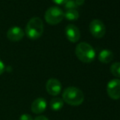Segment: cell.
<instances>
[{"instance_id":"6da1fadb","label":"cell","mask_w":120,"mask_h":120,"mask_svg":"<svg viewBox=\"0 0 120 120\" xmlns=\"http://www.w3.org/2000/svg\"><path fill=\"white\" fill-rule=\"evenodd\" d=\"M63 101L72 106L80 105L84 101L83 92L75 87H69L65 88L62 94Z\"/></svg>"},{"instance_id":"7a4b0ae2","label":"cell","mask_w":120,"mask_h":120,"mask_svg":"<svg viewBox=\"0 0 120 120\" xmlns=\"http://www.w3.org/2000/svg\"><path fill=\"white\" fill-rule=\"evenodd\" d=\"M75 55L79 60L84 63H90L93 61L96 57L94 48L89 43L82 42L76 46Z\"/></svg>"},{"instance_id":"3957f363","label":"cell","mask_w":120,"mask_h":120,"mask_svg":"<svg viewBox=\"0 0 120 120\" xmlns=\"http://www.w3.org/2000/svg\"><path fill=\"white\" fill-rule=\"evenodd\" d=\"M25 33L30 39H37L40 38L43 33V23L39 17H32L27 23Z\"/></svg>"},{"instance_id":"277c9868","label":"cell","mask_w":120,"mask_h":120,"mask_svg":"<svg viewBox=\"0 0 120 120\" xmlns=\"http://www.w3.org/2000/svg\"><path fill=\"white\" fill-rule=\"evenodd\" d=\"M45 20L50 25H57L63 20L64 11L58 7H52L45 12Z\"/></svg>"},{"instance_id":"5b68a950","label":"cell","mask_w":120,"mask_h":120,"mask_svg":"<svg viewBox=\"0 0 120 120\" xmlns=\"http://www.w3.org/2000/svg\"><path fill=\"white\" fill-rule=\"evenodd\" d=\"M89 30H90L92 36H94L96 38H103L106 32L105 24L101 20L98 19H95L91 21L90 25H89Z\"/></svg>"},{"instance_id":"8992f818","label":"cell","mask_w":120,"mask_h":120,"mask_svg":"<svg viewBox=\"0 0 120 120\" xmlns=\"http://www.w3.org/2000/svg\"><path fill=\"white\" fill-rule=\"evenodd\" d=\"M107 94L112 100H119L120 98V79H114L107 83Z\"/></svg>"},{"instance_id":"52a82bcc","label":"cell","mask_w":120,"mask_h":120,"mask_svg":"<svg viewBox=\"0 0 120 120\" xmlns=\"http://www.w3.org/2000/svg\"><path fill=\"white\" fill-rule=\"evenodd\" d=\"M46 90L50 95L57 96L61 92V83L56 79H50L46 83Z\"/></svg>"},{"instance_id":"ba28073f","label":"cell","mask_w":120,"mask_h":120,"mask_svg":"<svg viewBox=\"0 0 120 120\" xmlns=\"http://www.w3.org/2000/svg\"><path fill=\"white\" fill-rule=\"evenodd\" d=\"M65 35L69 41L76 43L80 38V31L76 25L70 24L65 27Z\"/></svg>"},{"instance_id":"9c48e42d","label":"cell","mask_w":120,"mask_h":120,"mask_svg":"<svg viewBox=\"0 0 120 120\" xmlns=\"http://www.w3.org/2000/svg\"><path fill=\"white\" fill-rule=\"evenodd\" d=\"M24 30L18 26H13L11 28H10L8 30V33H7L8 38L13 42H17L21 40L23 38V37H24Z\"/></svg>"},{"instance_id":"30bf717a","label":"cell","mask_w":120,"mask_h":120,"mask_svg":"<svg viewBox=\"0 0 120 120\" xmlns=\"http://www.w3.org/2000/svg\"><path fill=\"white\" fill-rule=\"evenodd\" d=\"M47 108V101L44 98H37L33 101L31 105V111L34 114H41Z\"/></svg>"},{"instance_id":"8fae6325","label":"cell","mask_w":120,"mask_h":120,"mask_svg":"<svg viewBox=\"0 0 120 120\" xmlns=\"http://www.w3.org/2000/svg\"><path fill=\"white\" fill-rule=\"evenodd\" d=\"M98 59L101 63L108 64L110 61H112V60L114 59V53L110 50L104 49L99 53Z\"/></svg>"},{"instance_id":"7c38bea8","label":"cell","mask_w":120,"mask_h":120,"mask_svg":"<svg viewBox=\"0 0 120 120\" xmlns=\"http://www.w3.org/2000/svg\"><path fill=\"white\" fill-rule=\"evenodd\" d=\"M50 106L52 108V109H53V110H60L64 106V101L60 98H53L50 102Z\"/></svg>"},{"instance_id":"4fadbf2b","label":"cell","mask_w":120,"mask_h":120,"mask_svg":"<svg viewBox=\"0 0 120 120\" xmlns=\"http://www.w3.org/2000/svg\"><path fill=\"white\" fill-rule=\"evenodd\" d=\"M64 17H65L69 21H75L78 20L79 17V14L76 9H71V10H67L65 13H64Z\"/></svg>"},{"instance_id":"5bb4252c","label":"cell","mask_w":120,"mask_h":120,"mask_svg":"<svg viewBox=\"0 0 120 120\" xmlns=\"http://www.w3.org/2000/svg\"><path fill=\"white\" fill-rule=\"evenodd\" d=\"M110 72L114 76L120 78V62H114L111 65Z\"/></svg>"},{"instance_id":"9a60e30c","label":"cell","mask_w":120,"mask_h":120,"mask_svg":"<svg viewBox=\"0 0 120 120\" xmlns=\"http://www.w3.org/2000/svg\"><path fill=\"white\" fill-rule=\"evenodd\" d=\"M77 7L74 0H67L65 3V8L67 10H71V9H75V8Z\"/></svg>"},{"instance_id":"2e32d148","label":"cell","mask_w":120,"mask_h":120,"mask_svg":"<svg viewBox=\"0 0 120 120\" xmlns=\"http://www.w3.org/2000/svg\"><path fill=\"white\" fill-rule=\"evenodd\" d=\"M20 120H33V118L30 114H24L20 117Z\"/></svg>"},{"instance_id":"e0dca14e","label":"cell","mask_w":120,"mask_h":120,"mask_svg":"<svg viewBox=\"0 0 120 120\" xmlns=\"http://www.w3.org/2000/svg\"><path fill=\"white\" fill-rule=\"evenodd\" d=\"M5 70V65L3 64V62L0 60V74H2Z\"/></svg>"},{"instance_id":"ac0fdd59","label":"cell","mask_w":120,"mask_h":120,"mask_svg":"<svg viewBox=\"0 0 120 120\" xmlns=\"http://www.w3.org/2000/svg\"><path fill=\"white\" fill-rule=\"evenodd\" d=\"M52 1H53L55 3H56V4L60 5V4H65V2H66L67 0H52Z\"/></svg>"},{"instance_id":"d6986e66","label":"cell","mask_w":120,"mask_h":120,"mask_svg":"<svg viewBox=\"0 0 120 120\" xmlns=\"http://www.w3.org/2000/svg\"><path fill=\"white\" fill-rule=\"evenodd\" d=\"M34 120H48V119L47 117H45V116H38L37 118H35Z\"/></svg>"},{"instance_id":"ffe728a7","label":"cell","mask_w":120,"mask_h":120,"mask_svg":"<svg viewBox=\"0 0 120 120\" xmlns=\"http://www.w3.org/2000/svg\"><path fill=\"white\" fill-rule=\"evenodd\" d=\"M77 6H81L84 3V0H74Z\"/></svg>"}]
</instances>
